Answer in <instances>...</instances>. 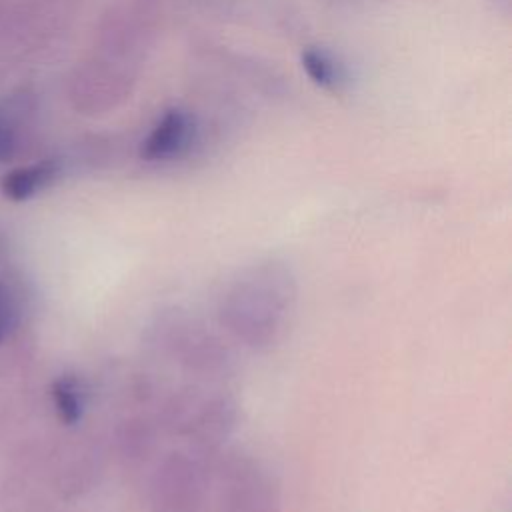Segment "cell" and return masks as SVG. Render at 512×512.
<instances>
[{"label": "cell", "instance_id": "cell-4", "mask_svg": "<svg viewBox=\"0 0 512 512\" xmlns=\"http://www.w3.org/2000/svg\"><path fill=\"white\" fill-rule=\"evenodd\" d=\"M218 512H280L278 490L252 462H236L222 474Z\"/></svg>", "mask_w": 512, "mask_h": 512}, {"label": "cell", "instance_id": "cell-2", "mask_svg": "<svg viewBox=\"0 0 512 512\" xmlns=\"http://www.w3.org/2000/svg\"><path fill=\"white\" fill-rule=\"evenodd\" d=\"M150 492L154 512H204V474L188 454H168L154 472Z\"/></svg>", "mask_w": 512, "mask_h": 512}, {"label": "cell", "instance_id": "cell-8", "mask_svg": "<svg viewBox=\"0 0 512 512\" xmlns=\"http://www.w3.org/2000/svg\"><path fill=\"white\" fill-rule=\"evenodd\" d=\"M52 398L58 416L66 424H74L80 420L84 410V392L76 378L62 376L52 384Z\"/></svg>", "mask_w": 512, "mask_h": 512}, {"label": "cell", "instance_id": "cell-5", "mask_svg": "<svg viewBox=\"0 0 512 512\" xmlns=\"http://www.w3.org/2000/svg\"><path fill=\"white\" fill-rule=\"evenodd\" d=\"M32 110L34 94L28 88L0 96V162H6L16 152L20 130L32 116Z\"/></svg>", "mask_w": 512, "mask_h": 512}, {"label": "cell", "instance_id": "cell-7", "mask_svg": "<svg viewBox=\"0 0 512 512\" xmlns=\"http://www.w3.org/2000/svg\"><path fill=\"white\" fill-rule=\"evenodd\" d=\"M58 174V164L54 160L36 162L30 166H20L6 172L0 180V190L10 200H26L38 190L46 188Z\"/></svg>", "mask_w": 512, "mask_h": 512}, {"label": "cell", "instance_id": "cell-9", "mask_svg": "<svg viewBox=\"0 0 512 512\" xmlns=\"http://www.w3.org/2000/svg\"><path fill=\"white\" fill-rule=\"evenodd\" d=\"M304 68L308 72V76L320 84V86H336L340 82V70L336 66V62L326 56L324 52H316V50H308L302 56Z\"/></svg>", "mask_w": 512, "mask_h": 512}, {"label": "cell", "instance_id": "cell-10", "mask_svg": "<svg viewBox=\"0 0 512 512\" xmlns=\"http://www.w3.org/2000/svg\"><path fill=\"white\" fill-rule=\"evenodd\" d=\"M8 330V296L4 286L0 284V342L4 340Z\"/></svg>", "mask_w": 512, "mask_h": 512}, {"label": "cell", "instance_id": "cell-6", "mask_svg": "<svg viewBox=\"0 0 512 512\" xmlns=\"http://www.w3.org/2000/svg\"><path fill=\"white\" fill-rule=\"evenodd\" d=\"M188 134L190 122L186 114L172 110L156 124V128L144 140L142 156L146 160H168L186 148L190 138Z\"/></svg>", "mask_w": 512, "mask_h": 512}, {"label": "cell", "instance_id": "cell-3", "mask_svg": "<svg viewBox=\"0 0 512 512\" xmlns=\"http://www.w3.org/2000/svg\"><path fill=\"white\" fill-rule=\"evenodd\" d=\"M156 342L180 364L196 372H218L228 362L220 342L180 314H172L158 324Z\"/></svg>", "mask_w": 512, "mask_h": 512}, {"label": "cell", "instance_id": "cell-1", "mask_svg": "<svg viewBox=\"0 0 512 512\" xmlns=\"http://www.w3.org/2000/svg\"><path fill=\"white\" fill-rule=\"evenodd\" d=\"M296 278L278 260L252 264L238 272L220 298L218 314L222 326L250 348L276 344L294 312Z\"/></svg>", "mask_w": 512, "mask_h": 512}]
</instances>
